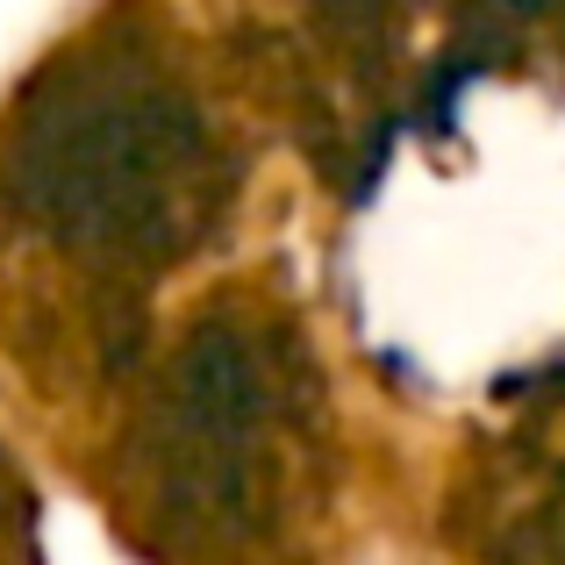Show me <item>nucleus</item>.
<instances>
[{
    "instance_id": "nucleus-2",
    "label": "nucleus",
    "mask_w": 565,
    "mask_h": 565,
    "mask_svg": "<svg viewBox=\"0 0 565 565\" xmlns=\"http://www.w3.org/2000/svg\"><path fill=\"white\" fill-rule=\"evenodd\" d=\"M273 423V386L244 337L201 330L180 359L166 401V501L186 523H230L244 515L250 472H258V429Z\"/></svg>"
},
{
    "instance_id": "nucleus-4",
    "label": "nucleus",
    "mask_w": 565,
    "mask_h": 565,
    "mask_svg": "<svg viewBox=\"0 0 565 565\" xmlns=\"http://www.w3.org/2000/svg\"><path fill=\"white\" fill-rule=\"evenodd\" d=\"M487 8H501V14H565V0H487Z\"/></svg>"
},
{
    "instance_id": "nucleus-1",
    "label": "nucleus",
    "mask_w": 565,
    "mask_h": 565,
    "mask_svg": "<svg viewBox=\"0 0 565 565\" xmlns=\"http://www.w3.org/2000/svg\"><path fill=\"white\" fill-rule=\"evenodd\" d=\"M14 193L57 244L151 265L207 230L222 193L215 137L166 72H65L14 137Z\"/></svg>"
},
{
    "instance_id": "nucleus-3",
    "label": "nucleus",
    "mask_w": 565,
    "mask_h": 565,
    "mask_svg": "<svg viewBox=\"0 0 565 565\" xmlns=\"http://www.w3.org/2000/svg\"><path fill=\"white\" fill-rule=\"evenodd\" d=\"M501 565H565V487L501 537Z\"/></svg>"
}]
</instances>
